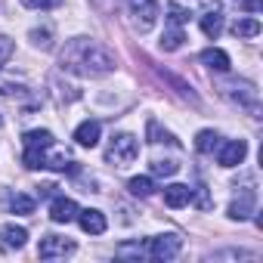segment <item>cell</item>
<instances>
[{
  "instance_id": "cell-1",
  "label": "cell",
  "mask_w": 263,
  "mask_h": 263,
  "mask_svg": "<svg viewBox=\"0 0 263 263\" xmlns=\"http://www.w3.org/2000/svg\"><path fill=\"white\" fill-rule=\"evenodd\" d=\"M62 68L81 78H102L108 71H115V53L105 50L102 44L90 41V37H74L65 44L62 50Z\"/></svg>"
},
{
  "instance_id": "cell-2",
  "label": "cell",
  "mask_w": 263,
  "mask_h": 263,
  "mask_svg": "<svg viewBox=\"0 0 263 263\" xmlns=\"http://www.w3.org/2000/svg\"><path fill=\"white\" fill-rule=\"evenodd\" d=\"M140 155V140L134 134H118L111 137V143L105 146V161L111 167H127V164H134Z\"/></svg>"
},
{
  "instance_id": "cell-3",
  "label": "cell",
  "mask_w": 263,
  "mask_h": 263,
  "mask_svg": "<svg viewBox=\"0 0 263 263\" xmlns=\"http://www.w3.org/2000/svg\"><path fill=\"white\" fill-rule=\"evenodd\" d=\"M183 248V238L177 232H164V235H152L149 245H146V254L152 260H174Z\"/></svg>"
},
{
  "instance_id": "cell-4",
  "label": "cell",
  "mask_w": 263,
  "mask_h": 263,
  "mask_svg": "<svg viewBox=\"0 0 263 263\" xmlns=\"http://www.w3.org/2000/svg\"><path fill=\"white\" fill-rule=\"evenodd\" d=\"M78 251V245L71 241V238H62V235H47V238H41V245H37V257L41 260H65V257H71Z\"/></svg>"
},
{
  "instance_id": "cell-5",
  "label": "cell",
  "mask_w": 263,
  "mask_h": 263,
  "mask_svg": "<svg viewBox=\"0 0 263 263\" xmlns=\"http://www.w3.org/2000/svg\"><path fill=\"white\" fill-rule=\"evenodd\" d=\"M127 7H130V16H134L137 28L140 31H149L158 19V0H127Z\"/></svg>"
},
{
  "instance_id": "cell-6",
  "label": "cell",
  "mask_w": 263,
  "mask_h": 263,
  "mask_svg": "<svg viewBox=\"0 0 263 263\" xmlns=\"http://www.w3.org/2000/svg\"><path fill=\"white\" fill-rule=\"evenodd\" d=\"M254 208H257V189L248 183V186H241V189L235 192V198H232V204H229V217H232V220H248V217L254 214Z\"/></svg>"
},
{
  "instance_id": "cell-7",
  "label": "cell",
  "mask_w": 263,
  "mask_h": 263,
  "mask_svg": "<svg viewBox=\"0 0 263 263\" xmlns=\"http://www.w3.org/2000/svg\"><path fill=\"white\" fill-rule=\"evenodd\" d=\"M198 25H201V31H204L211 41H217V37H220V31H223V13H220V4H217V0L201 10Z\"/></svg>"
},
{
  "instance_id": "cell-8",
  "label": "cell",
  "mask_w": 263,
  "mask_h": 263,
  "mask_svg": "<svg viewBox=\"0 0 263 263\" xmlns=\"http://www.w3.org/2000/svg\"><path fill=\"white\" fill-rule=\"evenodd\" d=\"M245 155H248V143L245 140H229V143L220 146L217 161H220V167H238L245 161Z\"/></svg>"
},
{
  "instance_id": "cell-9",
  "label": "cell",
  "mask_w": 263,
  "mask_h": 263,
  "mask_svg": "<svg viewBox=\"0 0 263 263\" xmlns=\"http://www.w3.org/2000/svg\"><path fill=\"white\" fill-rule=\"evenodd\" d=\"M28 238V229L25 226H16V223H7L0 226V248L4 251H19Z\"/></svg>"
},
{
  "instance_id": "cell-10",
  "label": "cell",
  "mask_w": 263,
  "mask_h": 263,
  "mask_svg": "<svg viewBox=\"0 0 263 263\" xmlns=\"http://www.w3.org/2000/svg\"><path fill=\"white\" fill-rule=\"evenodd\" d=\"M78 223H81V229L84 232H90V235H102L105 232V214L102 211H96V208H87V211H78V217H74Z\"/></svg>"
},
{
  "instance_id": "cell-11",
  "label": "cell",
  "mask_w": 263,
  "mask_h": 263,
  "mask_svg": "<svg viewBox=\"0 0 263 263\" xmlns=\"http://www.w3.org/2000/svg\"><path fill=\"white\" fill-rule=\"evenodd\" d=\"M99 134H102V124H99V121H81V124L74 127V140H78V146H84V149H93V146L99 143Z\"/></svg>"
},
{
  "instance_id": "cell-12",
  "label": "cell",
  "mask_w": 263,
  "mask_h": 263,
  "mask_svg": "<svg viewBox=\"0 0 263 263\" xmlns=\"http://www.w3.org/2000/svg\"><path fill=\"white\" fill-rule=\"evenodd\" d=\"M50 217H53V223H71L78 217V204L65 195H56L50 204Z\"/></svg>"
},
{
  "instance_id": "cell-13",
  "label": "cell",
  "mask_w": 263,
  "mask_h": 263,
  "mask_svg": "<svg viewBox=\"0 0 263 263\" xmlns=\"http://www.w3.org/2000/svg\"><path fill=\"white\" fill-rule=\"evenodd\" d=\"M226 93H229L238 105H248V108L257 105V90H254V84H248V81H235V84H229Z\"/></svg>"
},
{
  "instance_id": "cell-14",
  "label": "cell",
  "mask_w": 263,
  "mask_h": 263,
  "mask_svg": "<svg viewBox=\"0 0 263 263\" xmlns=\"http://www.w3.org/2000/svg\"><path fill=\"white\" fill-rule=\"evenodd\" d=\"M189 201H192V189H189V186H183V183L164 186V204H167V208H183V204H189Z\"/></svg>"
},
{
  "instance_id": "cell-15",
  "label": "cell",
  "mask_w": 263,
  "mask_h": 263,
  "mask_svg": "<svg viewBox=\"0 0 263 263\" xmlns=\"http://www.w3.org/2000/svg\"><path fill=\"white\" fill-rule=\"evenodd\" d=\"M208 68H214V71H229V56L220 50V47H208V50H201V56H198Z\"/></svg>"
},
{
  "instance_id": "cell-16",
  "label": "cell",
  "mask_w": 263,
  "mask_h": 263,
  "mask_svg": "<svg viewBox=\"0 0 263 263\" xmlns=\"http://www.w3.org/2000/svg\"><path fill=\"white\" fill-rule=\"evenodd\" d=\"M22 143H25V149H53V134L50 130H28V134L22 137Z\"/></svg>"
},
{
  "instance_id": "cell-17",
  "label": "cell",
  "mask_w": 263,
  "mask_h": 263,
  "mask_svg": "<svg viewBox=\"0 0 263 263\" xmlns=\"http://www.w3.org/2000/svg\"><path fill=\"white\" fill-rule=\"evenodd\" d=\"M183 41H186L183 28H180V25H171V28L161 34V50H164V53H174V50L183 47Z\"/></svg>"
},
{
  "instance_id": "cell-18",
  "label": "cell",
  "mask_w": 263,
  "mask_h": 263,
  "mask_svg": "<svg viewBox=\"0 0 263 263\" xmlns=\"http://www.w3.org/2000/svg\"><path fill=\"white\" fill-rule=\"evenodd\" d=\"M127 189H130V195H137V198H149L155 192V183H152V177H134L127 183Z\"/></svg>"
},
{
  "instance_id": "cell-19",
  "label": "cell",
  "mask_w": 263,
  "mask_h": 263,
  "mask_svg": "<svg viewBox=\"0 0 263 263\" xmlns=\"http://www.w3.org/2000/svg\"><path fill=\"white\" fill-rule=\"evenodd\" d=\"M217 146H220V137L214 134V130H201V134L195 137V149H198L201 155H211Z\"/></svg>"
},
{
  "instance_id": "cell-20",
  "label": "cell",
  "mask_w": 263,
  "mask_h": 263,
  "mask_svg": "<svg viewBox=\"0 0 263 263\" xmlns=\"http://www.w3.org/2000/svg\"><path fill=\"white\" fill-rule=\"evenodd\" d=\"M232 34L235 37H257L260 34V22L257 19H238V22H232Z\"/></svg>"
},
{
  "instance_id": "cell-21",
  "label": "cell",
  "mask_w": 263,
  "mask_h": 263,
  "mask_svg": "<svg viewBox=\"0 0 263 263\" xmlns=\"http://www.w3.org/2000/svg\"><path fill=\"white\" fill-rule=\"evenodd\" d=\"M10 208H13V214H34V198L31 195H13Z\"/></svg>"
},
{
  "instance_id": "cell-22",
  "label": "cell",
  "mask_w": 263,
  "mask_h": 263,
  "mask_svg": "<svg viewBox=\"0 0 263 263\" xmlns=\"http://www.w3.org/2000/svg\"><path fill=\"white\" fill-rule=\"evenodd\" d=\"M167 13H171V16H167V19H171V25H180V28H183V22L189 19V10H183L180 4H171V7H167Z\"/></svg>"
},
{
  "instance_id": "cell-23",
  "label": "cell",
  "mask_w": 263,
  "mask_h": 263,
  "mask_svg": "<svg viewBox=\"0 0 263 263\" xmlns=\"http://www.w3.org/2000/svg\"><path fill=\"white\" fill-rule=\"evenodd\" d=\"M180 171L177 161H152V174H161V177H174Z\"/></svg>"
},
{
  "instance_id": "cell-24",
  "label": "cell",
  "mask_w": 263,
  "mask_h": 263,
  "mask_svg": "<svg viewBox=\"0 0 263 263\" xmlns=\"http://www.w3.org/2000/svg\"><path fill=\"white\" fill-rule=\"evenodd\" d=\"M59 4L62 0H22V7H28V10H53Z\"/></svg>"
},
{
  "instance_id": "cell-25",
  "label": "cell",
  "mask_w": 263,
  "mask_h": 263,
  "mask_svg": "<svg viewBox=\"0 0 263 263\" xmlns=\"http://www.w3.org/2000/svg\"><path fill=\"white\" fill-rule=\"evenodd\" d=\"M118 254L121 257H146V248L143 245H118Z\"/></svg>"
},
{
  "instance_id": "cell-26",
  "label": "cell",
  "mask_w": 263,
  "mask_h": 263,
  "mask_svg": "<svg viewBox=\"0 0 263 263\" xmlns=\"http://www.w3.org/2000/svg\"><path fill=\"white\" fill-rule=\"evenodd\" d=\"M149 134L155 137L152 143H177V140H174V137L167 134V130H164V134H161V130H158V124H155V121H149Z\"/></svg>"
},
{
  "instance_id": "cell-27",
  "label": "cell",
  "mask_w": 263,
  "mask_h": 263,
  "mask_svg": "<svg viewBox=\"0 0 263 263\" xmlns=\"http://www.w3.org/2000/svg\"><path fill=\"white\" fill-rule=\"evenodd\" d=\"M10 56H13V41L7 34H0V65H7Z\"/></svg>"
},
{
  "instance_id": "cell-28",
  "label": "cell",
  "mask_w": 263,
  "mask_h": 263,
  "mask_svg": "<svg viewBox=\"0 0 263 263\" xmlns=\"http://www.w3.org/2000/svg\"><path fill=\"white\" fill-rule=\"evenodd\" d=\"M50 28H44V31H31V41H34V47H44V50H50Z\"/></svg>"
},
{
  "instance_id": "cell-29",
  "label": "cell",
  "mask_w": 263,
  "mask_h": 263,
  "mask_svg": "<svg viewBox=\"0 0 263 263\" xmlns=\"http://www.w3.org/2000/svg\"><path fill=\"white\" fill-rule=\"evenodd\" d=\"M238 4H241L248 13H257V10H260V0H238Z\"/></svg>"
},
{
  "instance_id": "cell-30",
  "label": "cell",
  "mask_w": 263,
  "mask_h": 263,
  "mask_svg": "<svg viewBox=\"0 0 263 263\" xmlns=\"http://www.w3.org/2000/svg\"><path fill=\"white\" fill-rule=\"evenodd\" d=\"M0 124H4V118H0Z\"/></svg>"
}]
</instances>
